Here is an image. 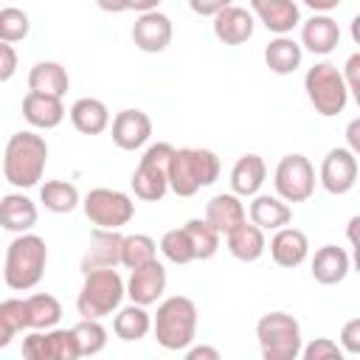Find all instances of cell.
<instances>
[{"instance_id": "cell-4", "label": "cell", "mask_w": 360, "mask_h": 360, "mask_svg": "<svg viewBox=\"0 0 360 360\" xmlns=\"http://www.w3.org/2000/svg\"><path fill=\"white\" fill-rule=\"evenodd\" d=\"M197 304L186 295H172L158 304V312L152 318L155 340L169 352H183L188 343H194L197 335Z\"/></svg>"}, {"instance_id": "cell-32", "label": "cell", "mask_w": 360, "mask_h": 360, "mask_svg": "<svg viewBox=\"0 0 360 360\" xmlns=\"http://www.w3.org/2000/svg\"><path fill=\"white\" fill-rule=\"evenodd\" d=\"M28 329H51L62 321V304L51 292H34L25 298Z\"/></svg>"}, {"instance_id": "cell-2", "label": "cell", "mask_w": 360, "mask_h": 360, "mask_svg": "<svg viewBox=\"0 0 360 360\" xmlns=\"http://www.w3.org/2000/svg\"><path fill=\"white\" fill-rule=\"evenodd\" d=\"M45 264H48L45 239L37 236V233H31V231H25V233H17V236L8 242L3 278H6V284H8L11 290H17V292L34 290V287L42 281Z\"/></svg>"}, {"instance_id": "cell-42", "label": "cell", "mask_w": 360, "mask_h": 360, "mask_svg": "<svg viewBox=\"0 0 360 360\" xmlns=\"http://www.w3.org/2000/svg\"><path fill=\"white\" fill-rule=\"evenodd\" d=\"M357 70H360V53H352L349 59H346V68H343V82H346V90H349V96H354L357 101H360V79H357Z\"/></svg>"}, {"instance_id": "cell-50", "label": "cell", "mask_w": 360, "mask_h": 360, "mask_svg": "<svg viewBox=\"0 0 360 360\" xmlns=\"http://www.w3.org/2000/svg\"><path fill=\"white\" fill-rule=\"evenodd\" d=\"M14 335H17V332H14L8 323H3V321H0V349H6V346L11 343V338H14Z\"/></svg>"}, {"instance_id": "cell-6", "label": "cell", "mask_w": 360, "mask_h": 360, "mask_svg": "<svg viewBox=\"0 0 360 360\" xmlns=\"http://www.w3.org/2000/svg\"><path fill=\"white\" fill-rule=\"evenodd\" d=\"M264 360H295L301 354V323L290 312H267L256 323Z\"/></svg>"}, {"instance_id": "cell-48", "label": "cell", "mask_w": 360, "mask_h": 360, "mask_svg": "<svg viewBox=\"0 0 360 360\" xmlns=\"http://www.w3.org/2000/svg\"><path fill=\"white\" fill-rule=\"evenodd\" d=\"M158 6H160V0H127V11H138V14L155 11Z\"/></svg>"}, {"instance_id": "cell-36", "label": "cell", "mask_w": 360, "mask_h": 360, "mask_svg": "<svg viewBox=\"0 0 360 360\" xmlns=\"http://www.w3.org/2000/svg\"><path fill=\"white\" fill-rule=\"evenodd\" d=\"M160 253L172 262V264H188L194 262V248H191V239L186 233V228H172L160 236Z\"/></svg>"}, {"instance_id": "cell-41", "label": "cell", "mask_w": 360, "mask_h": 360, "mask_svg": "<svg viewBox=\"0 0 360 360\" xmlns=\"http://www.w3.org/2000/svg\"><path fill=\"white\" fill-rule=\"evenodd\" d=\"M338 346L343 349V354H360V318H352L343 323Z\"/></svg>"}, {"instance_id": "cell-22", "label": "cell", "mask_w": 360, "mask_h": 360, "mask_svg": "<svg viewBox=\"0 0 360 360\" xmlns=\"http://www.w3.org/2000/svg\"><path fill=\"white\" fill-rule=\"evenodd\" d=\"M37 202L31 197H25L22 191H11L6 197H0V228L11 231V233H25L37 225Z\"/></svg>"}, {"instance_id": "cell-51", "label": "cell", "mask_w": 360, "mask_h": 360, "mask_svg": "<svg viewBox=\"0 0 360 360\" xmlns=\"http://www.w3.org/2000/svg\"><path fill=\"white\" fill-rule=\"evenodd\" d=\"M357 225H360V217H352V219H349V242H352V245H357V233H354Z\"/></svg>"}, {"instance_id": "cell-44", "label": "cell", "mask_w": 360, "mask_h": 360, "mask_svg": "<svg viewBox=\"0 0 360 360\" xmlns=\"http://www.w3.org/2000/svg\"><path fill=\"white\" fill-rule=\"evenodd\" d=\"M233 0H188V8L200 17H214L217 11H222L225 6H231Z\"/></svg>"}, {"instance_id": "cell-37", "label": "cell", "mask_w": 360, "mask_h": 360, "mask_svg": "<svg viewBox=\"0 0 360 360\" xmlns=\"http://www.w3.org/2000/svg\"><path fill=\"white\" fill-rule=\"evenodd\" d=\"M28 31H31V20L22 8H17V6L0 8V42H8V45L22 42L28 37Z\"/></svg>"}, {"instance_id": "cell-9", "label": "cell", "mask_w": 360, "mask_h": 360, "mask_svg": "<svg viewBox=\"0 0 360 360\" xmlns=\"http://www.w3.org/2000/svg\"><path fill=\"white\" fill-rule=\"evenodd\" d=\"M82 208L96 228H112V231H118L135 217L132 197L118 188H90L82 197Z\"/></svg>"}, {"instance_id": "cell-45", "label": "cell", "mask_w": 360, "mask_h": 360, "mask_svg": "<svg viewBox=\"0 0 360 360\" xmlns=\"http://www.w3.org/2000/svg\"><path fill=\"white\" fill-rule=\"evenodd\" d=\"M183 352H186L188 360H219V349L205 346V343H202V346H191V343H188Z\"/></svg>"}, {"instance_id": "cell-23", "label": "cell", "mask_w": 360, "mask_h": 360, "mask_svg": "<svg viewBox=\"0 0 360 360\" xmlns=\"http://www.w3.org/2000/svg\"><path fill=\"white\" fill-rule=\"evenodd\" d=\"M349 270H352V259L338 245H323L312 256V278L318 284H323V287L340 284L349 276Z\"/></svg>"}, {"instance_id": "cell-14", "label": "cell", "mask_w": 360, "mask_h": 360, "mask_svg": "<svg viewBox=\"0 0 360 360\" xmlns=\"http://www.w3.org/2000/svg\"><path fill=\"white\" fill-rule=\"evenodd\" d=\"M152 138V118L143 110H121L112 118V143L124 152L141 149Z\"/></svg>"}, {"instance_id": "cell-25", "label": "cell", "mask_w": 360, "mask_h": 360, "mask_svg": "<svg viewBox=\"0 0 360 360\" xmlns=\"http://www.w3.org/2000/svg\"><path fill=\"white\" fill-rule=\"evenodd\" d=\"M248 217L262 231H276V228L290 225L292 211L278 194H253V200L248 205Z\"/></svg>"}, {"instance_id": "cell-28", "label": "cell", "mask_w": 360, "mask_h": 360, "mask_svg": "<svg viewBox=\"0 0 360 360\" xmlns=\"http://www.w3.org/2000/svg\"><path fill=\"white\" fill-rule=\"evenodd\" d=\"M301 56H304V48L287 37V34H278L276 39L267 42L264 48V65L276 73V76H290L301 68Z\"/></svg>"}, {"instance_id": "cell-19", "label": "cell", "mask_w": 360, "mask_h": 360, "mask_svg": "<svg viewBox=\"0 0 360 360\" xmlns=\"http://www.w3.org/2000/svg\"><path fill=\"white\" fill-rule=\"evenodd\" d=\"M205 219L222 236V233H231L236 225H242L248 219V211H245L242 197H236L233 191H222L205 202Z\"/></svg>"}, {"instance_id": "cell-15", "label": "cell", "mask_w": 360, "mask_h": 360, "mask_svg": "<svg viewBox=\"0 0 360 360\" xmlns=\"http://www.w3.org/2000/svg\"><path fill=\"white\" fill-rule=\"evenodd\" d=\"M121 233L112 228H96L90 233V245L82 256V273L98 267H118L121 264Z\"/></svg>"}, {"instance_id": "cell-46", "label": "cell", "mask_w": 360, "mask_h": 360, "mask_svg": "<svg viewBox=\"0 0 360 360\" xmlns=\"http://www.w3.org/2000/svg\"><path fill=\"white\" fill-rule=\"evenodd\" d=\"M346 141H349V146H346V149H352V152L357 155V152H360V118H352V121H349Z\"/></svg>"}, {"instance_id": "cell-29", "label": "cell", "mask_w": 360, "mask_h": 360, "mask_svg": "<svg viewBox=\"0 0 360 360\" xmlns=\"http://www.w3.org/2000/svg\"><path fill=\"white\" fill-rule=\"evenodd\" d=\"M70 87V76L68 70L59 65V62H37L31 70H28V90H37V93H48V96H65Z\"/></svg>"}, {"instance_id": "cell-12", "label": "cell", "mask_w": 360, "mask_h": 360, "mask_svg": "<svg viewBox=\"0 0 360 360\" xmlns=\"http://www.w3.org/2000/svg\"><path fill=\"white\" fill-rule=\"evenodd\" d=\"M124 290H127L132 304H141V307L155 304L166 290V267L158 259H152L141 267H132L129 281L124 284Z\"/></svg>"}, {"instance_id": "cell-40", "label": "cell", "mask_w": 360, "mask_h": 360, "mask_svg": "<svg viewBox=\"0 0 360 360\" xmlns=\"http://www.w3.org/2000/svg\"><path fill=\"white\" fill-rule=\"evenodd\" d=\"M298 357H304V360H340L343 349L335 340H329V338H315L307 346L301 343V354Z\"/></svg>"}, {"instance_id": "cell-34", "label": "cell", "mask_w": 360, "mask_h": 360, "mask_svg": "<svg viewBox=\"0 0 360 360\" xmlns=\"http://www.w3.org/2000/svg\"><path fill=\"white\" fill-rule=\"evenodd\" d=\"M70 332L76 338L79 357H93V354L104 352V346H107V329L101 326L98 318H82Z\"/></svg>"}, {"instance_id": "cell-38", "label": "cell", "mask_w": 360, "mask_h": 360, "mask_svg": "<svg viewBox=\"0 0 360 360\" xmlns=\"http://www.w3.org/2000/svg\"><path fill=\"white\" fill-rule=\"evenodd\" d=\"M48 338V360H79V346L70 329H45Z\"/></svg>"}, {"instance_id": "cell-7", "label": "cell", "mask_w": 360, "mask_h": 360, "mask_svg": "<svg viewBox=\"0 0 360 360\" xmlns=\"http://www.w3.org/2000/svg\"><path fill=\"white\" fill-rule=\"evenodd\" d=\"M304 90H307V98L315 107V112L323 115V118H332V115L343 112L346 104H349L346 82H343L338 65H332V62L312 65L304 76Z\"/></svg>"}, {"instance_id": "cell-26", "label": "cell", "mask_w": 360, "mask_h": 360, "mask_svg": "<svg viewBox=\"0 0 360 360\" xmlns=\"http://www.w3.org/2000/svg\"><path fill=\"white\" fill-rule=\"evenodd\" d=\"M70 115V124L82 132V135H101L107 127H110V110L101 98H76L73 107L68 110Z\"/></svg>"}, {"instance_id": "cell-17", "label": "cell", "mask_w": 360, "mask_h": 360, "mask_svg": "<svg viewBox=\"0 0 360 360\" xmlns=\"http://www.w3.org/2000/svg\"><path fill=\"white\" fill-rule=\"evenodd\" d=\"M270 256H273V262L278 267H287V270L304 264V259L309 256L307 233L298 231V228H290V225L276 228V233L270 236Z\"/></svg>"}, {"instance_id": "cell-30", "label": "cell", "mask_w": 360, "mask_h": 360, "mask_svg": "<svg viewBox=\"0 0 360 360\" xmlns=\"http://www.w3.org/2000/svg\"><path fill=\"white\" fill-rule=\"evenodd\" d=\"M149 329H152V315H149L146 307H141V304L121 307V309L115 312V318H112V332H115L121 340H127V343L146 338Z\"/></svg>"}, {"instance_id": "cell-49", "label": "cell", "mask_w": 360, "mask_h": 360, "mask_svg": "<svg viewBox=\"0 0 360 360\" xmlns=\"http://www.w3.org/2000/svg\"><path fill=\"white\" fill-rule=\"evenodd\" d=\"M96 3H98V8L107 11V14H121V11H127V0H96Z\"/></svg>"}, {"instance_id": "cell-27", "label": "cell", "mask_w": 360, "mask_h": 360, "mask_svg": "<svg viewBox=\"0 0 360 360\" xmlns=\"http://www.w3.org/2000/svg\"><path fill=\"white\" fill-rule=\"evenodd\" d=\"M225 239H228V253L239 262H256L267 250L264 231L248 219L242 225H236L231 233H225Z\"/></svg>"}, {"instance_id": "cell-20", "label": "cell", "mask_w": 360, "mask_h": 360, "mask_svg": "<svg viewBox=\"0 0 360 360\" xmlns=\"http://www.w3.org/2000/svg\"><path fill=\"white\" fill-rule=\"evenodd\" d=\"M259 22L273 34H290L301 22V11L295 0H250Z\"/></svg>"}, {"instance_id": "cell-21", "label": "cell", "mask_w": 360, "mask_h": 360, "mask_svg": "<svg viewBox=\"0 0 360 360\" xmlns=\"http://www.w3.org/2000/svg\"><path fill=\"white\" fill-rule=\"evenodd\" d=\"M22 118L37 129H53L65 118V104H62L59 96L28 90L25 98H22Z\"/></svg>"}, {"instance_id": "cell-39", "label": "cell", "mask_w": 360, "mask_h": 360, "mask_svg": "<svg viewBox=\"0 0 360 360\" xmlns=\"http://www.w3.org/2000/svg\"><path fill=\"white\" fill-rule=\"evenodd\" d=\"M0 321L8 323L14 332L28 329V309H25V298H6L0 301Z\"/></svg>"}, {"instance_id": "cell-1", "label": "cell", "mask_w": 360, "mask_h": 360, "mask_svg": "<svg viewBox=\"0 0 360 360\" xmlns=\"http://www.w3.org/2000/svg\"><path fill=\"white\" fill-rule=\"evenodd\" d=\"M45 163H48V143L42 135L22 129L8 138L3 155V174L14 188L37 186L45 174Z\"/></svg>"}, {"instance_id": "cell-31", "label": "cell", "mask_w": 360, "mask_h": 360, "mask_svg": "<svg viewBox=\"0 0 360 360\" xmlns=\"http://www.w3.org/2000/svg\"><path fill=\"white\" fill-rule=\"evenodd\" d=\"M39 202L51 214H70L82 202V194L68 180H45L42 188H39Z\"/></svg>"}, {"instance_id": "cell-11", "label": "cell", "mask_w": 360, "mask_h": 360, "mask_svg": "<svg viewBox=\"0 0 360 360\" xmlns=\"http://www.w3.org/2000/svg\"><path fill=\"white\" fill-rule=\"evenodd\" d=\"M318 180H321V186H323L329 194H335V197L352 191L354 183H357V155H354L352 149H346V146L329 149L326 158L321 160V174H318Z\"/></svg>"}, {"instance_id": "cell-47", "label": "cell", "mask_w": 360, "mask_h": 360, "mask_svg": "<svg viewBox=\"0 0 360 360\" xmlns=\"http://www.w3.org/2000/svg\"><path fill=\"white\" fill-rule=\"evenodd\" d=\"M340 3H343V0H304V6H309L315 14H329V11H335Z\"/></svg>"}, {"instance_id": "cell-33", "label": "cell", "mask_w": 360, "mask_h": 360, "mask_svg": "<svg viewBox=\"0 0 360 360\" xmlns=\"http://www.w3.org/2000/svg\"><path fill=\"white\" fill-rule=\"evenodd\" d=\"M158 259V242L146 233H129L121 239V264L127 270L132 267H141L146 262Z\"/></svg>"}, {"instance_id": "cell-5", "label": "cell", "mask_w": 360, "mask_h": 360, "mask_svg": "<svg viewBox=\"0 0 360 360\" xmlns=\"http://www.w3.org/2000/svg\"><path fill=\"white\" fill-rule=\"evenodd\" d=\"M127 290H124V278L118 276L115 267H98V270H87L82 290L76 295V309L82 318H104L112 315L121 301H124Z\"/></svg>"}, {"instance_id": "cell-18", "label": "cell", "mask_w": 360, "mask_h": 360, "mask_svg": "<svg viewBox=\"0 0 360 360\" xmlns=\"http://www.w3.org/2000/svg\"><path fill=\"white\" fill-rule=\"evenodd\" d=\"M253 28H256V20L248 8H239V6H225L222 11L214 14V37L225 45H242L253 37Z\"/></svg>"}, {"instance_id": "cell-24", "label": "cell", "mask_w": 360, "mask_h": 360, "mask_svg": "<svg viewBox=\"0 0 360 360\" xmlns=\"http://www.w3.org/2000/svg\"><path fill=\"white\" fill-rule=\"evenodd\" d=\"M267 180V166H264V158L262 155H242L233 169H231V191L236 197H253L259 194V188L264 186Z\"/></svg>"}, {"instance_id": "cell-16", "label": "cell", "mask_w": 360, "mask_h": 360, "mask_svg": "<svg viewBox=\"0 0 360 360\" xmlns=\"http://www.w3.org/2000/svg\"><path fill=\"white\" fill-rule=\"evenodd\" d=\"M301 48H307L309 53L326 56L340 45V25L335 17L329 14H312L304 25H301Z\"/></svg>"}, {"instance_id": "cell-35", "label": "cell", "mask_w": 360, "mask_h": 360, "mask_svg": "<svg viewBox=\"0 0 360 360\" xmlns=\"http://www.w3.org/2000/svg\"><path fill=\"white\" fill-rule=\"evenodd\" d=\"M186 233L191 239V248H194V262H205L211 259L217 250H219V233L208 225V219H188L186 225Z\"/></svg>"}, {"instance_id": "cell-8", "label": "cell", "mask_w": 360, "mask_h": 360, "mask_svg": "<svg viewBox=\"0 0 360 360\" xmlns=\"http://www.w3.org/2000/svg\"><path fill=\"white\" fill-rule=\"evenodd\" d=\"M172 152L174 146L166 141L152 143L143 158L138 160L135 172H132V191L138 200L143 202H158L163 200V194L169 191V163H172Z\"/></svg>"}, {"instance_id": "cell-13", "label": "cell", "mask_w": 360, "mask_h": 360, "mask_svg": "<svg viewBox=\"0 0 360 360\" xmlns=\"http://www.w3.org/2000/svg\"><path fill=\"white\" fill-rule=\"evenodd\" d=\"M132 42L143 53H160L172 42V20L163 11H143L132 22Z\"/></svg>"}, {"instance_id": "cell-3", "label": "cell", "mask_w": 360, "mask_h": 360, "mask_svg": "<svg viewBox=\"0 0 360 360\" xmlns=\"http://www.w3.org/2000/svg\"><path fill=\"white\" fill-rule=\"evenodd\" d=\"M219 158L202 146H183L172 152L169 163V188L177 197H194L200 188L217 183Z\"/></svg>"}, {"instance_id": "cell-10", "label": "cell", "mask_w": 360, "mask_h": 360, "mask_svg": "<svg viewBox=\"0 0 360 360\" xmlns=\"http://www.w3.org/2000/svg\"><path fill=\"white\" fill-rule=\"evenodd\" d=\"M273 186L284 202H307L315 191V169H312L309 158L298 155V152L284 155L276 166Z\"/></svg>"}, {"instance_id": "cell-43", "label": "cell", "mask_w": 360, "mask_h": 360, "mask_svg": "<svg viewBox=\"0 0 360 360\" xmlns=\"http://www.w3.org/2000/svg\"><path fill=\"white\" fill-rule=\"evenodd\" d=\"M17 73V51L8 42H0V82H8Z\"/></svg>"}]
</instances>
